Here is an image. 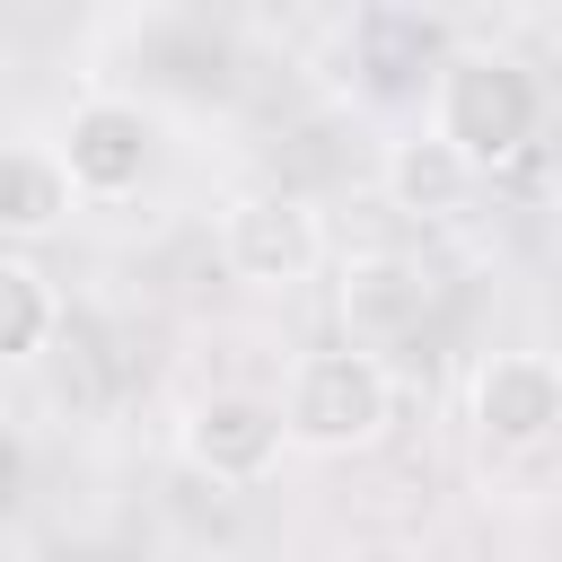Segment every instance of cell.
<instances>
[{
    "mask_svg": "<svg viewBox=\"0 0 562 562\" xmlns=\"http://www.w3.org/2000/svg\"><path fill=\"white\" fill-rule=\"evenodd\" d=\"M422 97H430L422 132L448 140L474 176H501L544 140V79L509 44H448Z\"/></svg>",
    "mask_w": 562,
    "mask_h": 562,
    "instance_id": "6da1fadb",
    "label": "cell"
},
{
    "mask_svg": "<svg viewBox=\"0 0 562 562\" xmlns=\"http://www.w3.org/2000/svg\"><path fill=\"white\" fill-rule=\"evenodd\" d=\"M272 413H281V439H290V448H307V457H360V448H378L386 422H395V369H386L369 342L299 351L290 395H281Z\"/></svg>",
    "mask_w": 562,
    "mask_h": 562,
    "instance_id": "7a4b0ae2",
    "label": "cell"
},
{
    "mask_svg": "<svg viewBox=\"0 0 562 562\" xmlns=\"http://www.w3.org/2000/svg\"><path fill=\"white\" fill-rule=\"evenodd\" d=\"M44 158H53L70 202H132L149 184V167H158V123L132 97H79Z\"/></svg>",
    "mask_w": 562,
    "mask_h": 562,
    "instance_id": "3957f363",
    "label": "cell"
},
{
    "mask_svg": "<svg viewBox=\"0 0 562 562\" xmlns=\"http://www.w3.org/2000/svg\"><path fill=\"white\" fill-rule=\"evenodd\" d=\"M220 263H228V281H246V290H299V281H316V263H325V220H316V202H307V193H281V184L237 193V202L220 211Z\"/></svg>",
    "mask_w": 562,
    "mask_h": 562,
    "instance_id": "277c9868",
    "label": "cell"
},
{
    "mask_svg": "<svg viewBox=\"0 0 562 562\" xmlns=\"http://www.w3.org/2000/svg\"><path fill=\"white\" fill-rule=\"evenodd\" d=\"M176 457H184L202 483L246 492V483H272V474H281L290 439H281L272 395H255V386H211V395L184 404V422H176Z\"/></svg>",
    "mask_w": 562,
    "mask_h": 562,
    "instance_id": "5b68a950",
    "label": "cell"
},
{
    "mask_svg": "<svg viewBox=\"0 0 562 562\" xmlns=\"http://www.w3.org/2000/svg\"><path fill=\"white\" fill-rule=\"evenodd\" d=\"M465 422L492 457H536L562 430V369L544 351H492L465 378Z\"/></svg>",
    "mask_w": 562,
    "mask_h": 562,
    "instance_id": "8992f818",
    "label": "cell"
},
{
    "mask_svg": "<svg viewBox=\"0 0 562 562\" xmlns=\"http://www.w3.org/2000/svg\"><path fill=\"white\" fill-rule=\"evenodd\" d=\"M378 184H386V202L404 211V220H422V228H448V220H465L474 211V193H483V176L448 149V140H430V132H404V140H386V167H378Z\"/></svg>",
    "mask_w": 562,
    "mask_h": 562,
    "instance_id": "52a82bcc",
    "label": "cell"
},
{
    "mask_svg": "<svg viewBox=\"0 0 562 562\" xmlns=\"http://www.w3.org/2000/svg\"><path fill=\"white\" fill-rule=\"evenodd\" d=\"M342 53L369 70L360 88L404 97V88H430V70H439V53H448V26H439V18H413V9H360L351 35H342Z\"/></svg>",
    "mask_w": 562,
    "mask_h": 562,
    "instance_id": "ba28073f",
    "label": "cell"
},
{
    "mask_svg": "<svg viewBox=\"0 0 562 562\" xmlns=\"http://www.w3.org/2000/svg\"><path fill=\"white\" fill-rule=\"evenodd\" d=\"M422 307H430V272H422L413 255H360V263L342 272L351 342H369V334H404V325H422Z\"/></svg>",
    "mask_w": 562,
    "mask_h": 562,
    "instance_id": "9c48e42d",
    "label": "cell"
},
{
    "mask_svg": "<svg viewBox=\"0 0 562 562\" xmlns=\"http://www.w3.org/2000/svg\"><path fill=\"white\" fill-rule=\"evenodd\" d=\"M53 334H61V290H53V272H44L35 255L0 246V369L53 351Z\"/></svg>",
    "mask_w": 562,
    "mask_h": 562,
    "instance_id": "30bf717a",
    "label": "cell"
},
{
    "mask_svg": "<svg viewBox=\"0 0 562 562\" xmlns=\"http://www.w3.org/2000/svg\"><path fill=\"white\" fill-rule=\"evenodd\" d=\"M70 211V193H61V176H53V158L44 149H0V228H53Z\"/></svg>",
    "mask_w": 562,
    "mask_h": 562,
    "instance_id": "8fae6325",
    "label": "cell"
},
{
    "mask_svg": "<svg viewBox=\"0 0 562 562\" xmlns=\"http://www.w3.org/2000/svg\"><path fill=\"white\" fill-rule=\"evenodd\" d=\"M18 474H26V457H18V439L0 430V501H18Z\"/></svg>",
    "mask_w": 562,
    "mask_h": 562,
    "instance_id": "7c38bea8",
    "label": "cell"
},
{
    "mask_svg": "<svg viewBox=\"0 0 562 562\" xmlns=\"http://www.w3.org/2000/svg\"><path fill=\"white\" fill-rule=\"evenodd\" d=\"M342 562H422V553H404V544H351Z\"/></svg>",
    "mask_w": 562,
    "mask_h": 562,
    "instance_id": "4fadbf2b",
    "label": "cell"
}]
</instances>
